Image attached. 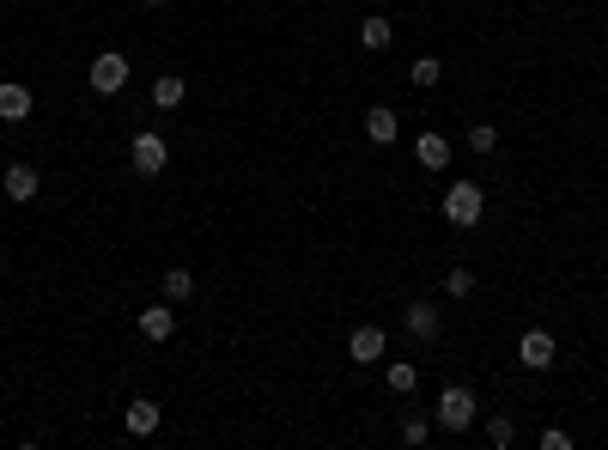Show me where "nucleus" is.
Listing matches in <instances>:
<instances>
[{
	"label": "nucleus",
	"mask_w": 608,
	"mask_h": 450,
	"mask_svg": "<svg viewBox=\"0 0 608 450\" xmlns=\"http://www.w3.org/2000/svg\"><path fill=\"white\" fill-rule=\"evenodd\" d=\"M432 420H438L444 432H469V426L481 420V402H475V390H469V384H444V390H438V408H432Z\"/></svg>",
	"instance_id": "1"
},
{
	"label": "nucleus",
	"mask_w": 608,
	"mask_h": 450,
	"mask_svg": "<svg viewBox=\"0 0 608 450\" xmlns=\"http://www.w3.org/2000/svg\"><path fill=\"white\" fill-rule=\"evenodd\" d=\"M481 213H487V195H481V183L456 177V183L444 189V219L456 225V232H475V225H481Z\"/></svg>",
	"instance_id": "2"
},
{
	"label": "nucleus",
	"mask_w": 608,
	"mask_h": 450,
	"mask_svg": "<svg viewBox=\"0 0 608 450\" xmlns=\"http://www.w3.org/2000/svg\"><path fill=\"white\" fill-rule=\"evenodd\" d=\"M128 165H134L140 177H159V171L171 165V146H165V134H159V128H140V134L128 140Z\"/></svg>",
	"instance_id": "3"
},
{
	"label": "nucleus",
	"mask_w": 608,
	"mask_h": 450,
	"mask_svg": "<svg viewBox=\"0 0 608 450\" xmlns=\"http://www.w3.org/2000/svg\"><path fill=\"white\" fill-rule=\"evenodd\" d=\"M86 86H92L98 98H116V92L128 86V55H122V49H104V55L86 67Z\"/></svg>",
	"instance_id": "4"
},
{
	"label": "nucleus",
	"mask_w": 608,
	"mask_h": 450,
	"mask_svg": "<svg viewBox=\"0 0 608 450\" xmlns=\"http://www.w3.org/2000/svg\"><path fill=\"white\" fill-rule=\"evenodd\" d=\"M554 359H560V347H554L548 329H523V341H517V365L523 371H548Z\"/></svg>",
	"instance_id": "5"
},
{
	"label": "nucleus",
	"mask_w": 608,
	"mask_h": 450,
	"mask_svg": "<svg viewBox=\"0 0 608 450\" xmlns=\"http://www.w3.org/2000/svg\"><path fill=\"white\" fill-rule=\"evenodd\" d=\"M384 353H390V335L377 329V323H359V329L347 335V359H353V365H377Z\"/></svg>",
	"instance_id": "6"
},
{
	"label": "nucleus",
	"mask_w": 608,
	"mask_h": 450,
	"mask_svg": "<svg viewBox=\"0 0 608 450\" xmlns=\"http://www.w3.org/2000/svg\"><path fill=\"white\" fill-rule=\"evenodd\" d=\"M402 329H408L414 341H438V335H444V311L432 305V298H414V305L402 311Z\"/></svg>",
	"instance_id": "7"
},
{
	"label": "nucleus",
	"mask_w": 608,
	"mask_h": 450,
	"mask_svg": "<svg viewBox=\"0 0 608 450\" xmlns=\"http://www.w3.org/2000/svg\"><path fill=\"white\" fill-rule=\"evenodd\" d=\"M365 134H371L377 146H396V140H402V116H396L390 104H371V110H365Z\"/></svg>",
	"instance_id": "8"
},
{
	"label": "nucleus",
	"mask_w": 608,
	"mask_h": 450,
	"mask_svg": "<svg viewBox=\"0 0 608 450\" xmlns=\"http://www.w3.org/2000/svg\"><path fill=\"white\" fill-rule=\"evenodd\" d=\"M414 159H420V171H444V165H450V140H444L438 128L414 134Z\"/></svg>",
	"instance_id": "9"
},
{
	"label": "nucleus",
	"mask_w": 608,
	"mask_h": 450,
	"mask_svg": "<svg viewBox=\"0 0 608 450\" xmlns=\"http://www.w3.org/2000/svg\"><path fill=\"white\" fill-rule=\"evenodd\" d=\"M0 189H7V201H37L43 177H37V165H7V177H0Z\"/></svg>",
	"instance_id": "10"
},
{
	"label": "nucleus",
	"mask_w": 608,
	"mask_h": 450,
	"mask_svg": "<svg viewBox=\"0 0 608 450\" xmlns=\"http://www.w3.org/2000/svg\"><path fill=\"white\" fill-rule=\"evenodd\" d=\"M140 335H146V341H171V335H177L171 298H165V305H146V311H140Z\"/></svg>",
	"instance_id": "11"
},
{
	"label": "nucleus",
	"mask_w": 608,
	"mask_h": 450,
	"mask_svg": "<svg viewBox=\"0 0 608 450\" xmlns=\"http://www.w3.org/2000/svg\"><path fill=\"white\" fill-rule=\"evenodd\" d=\"M31 86H19V80H0V122H25L31 116Z\"/></svg>",
	"instance_id": "12"
},
{
	"label": "nucleus",
	"mask_w": 608,
	"mask_h": 450,
	"mask_svg": "<svg viewBox=\"0 0 608 450\" xmlns=\"http://www.w3.org/2000/svg\"><path fill=\"white\" fill-rule=\"evenodd\" d=\"M189 98V80L183 73H159V80H152V110H177Z\"/></svg>",
	"instance_id": "13"
},
{
	"label": "nucleus",
	"mask_w": 608,
	"mask_h": 450,
	"mask_svg": "<svg viewBox=\"0 0 608 450\" xmlns=\"http://www.w3.org/2000/svg\"><path fill=\"white\" fill-rule=\"evenodd\" d=\"M122 426L134 432V438H152V432H159V402H128V414H122Z\"/></svg>",
	"instance_id": "14"
},
{
	"label": "nucleus",
	"mask_w": 608,
	"mask_h": 450,
	"mask_svg": "<svg viewBox=\"0 0 608 450\" xmlns=\"http://www.w3.org/2000/svg\"><path fill=\"white\" fill-rule=\"evenodd\" d=\"M384 384H390V396H402V402H408V396H414V390H420V371H414V365H408V359H396V365H390V371H384Z\"/></svg>",
	"instance_id": "15"
},
{
	"label": "nucleus",
	"mask_w": 608,
	"mask_h": 450,
	"mask_svg": "<svg viewBox=\"0 0 608 450\" xmlns=\"http://www.w3.org/2000/svg\"><path fill=\"white\" fill-rule=\"evenodd\" d=\"M390 37H396V25H390V19H377V13H371V19H359V43H365L371 55H377V49H390Z\"/></svg>",
	"instance_id": "16"
},
{
	"label": "nucleus",
	"mask_w": 608,
	"mask_h": 450,
	"mask_svg": "<svg viewBox=\"0 0 608 450\" xmlns=\"http://www.w3.org/2000/svg\"><path fill=\"white\" fill-rule=\"evenodd\" d=\"M408 80H414V86H420V92H432V86H438V80H444V61H438V55H420V61H414V67H408Z\"/></svg>",
	"instance_id": "17"
},
{
	"label": "nucleus",
	"mask_w": 608,
	"mask_h": 450,
	"mask_svg": "<svg viewBox=\"0 0 608 450\" xmlns=\"http://www.w3.org/2000/svg\"><path fill=\"white\" fill-rule=\"evenodd\" d=\"M165 298H171V305L195 298V274H189V268H165Z\"/></svg>",
	"instance_id": "18"
},
{
	"label": "nucleus",
	"mask_w": 608,
	"mask_h": 450,
	"mask_svg": "<svg viewBox=\"0 0 608 450\" xmlns=\"http://www.w3.org/2000/svg\"><path fill=\"white\" fill-rule=\"evenodd\" d=\"M469 153H481V159L499 153V128H493V122H475V128H469Z\"/></svg>",
	"instance_id": "19"
},
{
	"label": "nucleus",
	"mask_w": 608,
	"mask_h": 450,
	"mask_svg": "<svg viewBox=\"0 0 608 450\" xmlns=\"http://www.w3.org/2000/svg\"><path fill=\"white\" fill-rule=\"evenodd\" d=\"M481 432H487V444H493V450H505V444H517V426H511L505 414H493V420H487Z\"/></svg>",
	"instance_id": "20"
},
{
	"label": "nucleus",
	"mask_w": 608,
	"mask_h": 450,
	"mask_svg": "<svg viewBox=\"0 0 608 450\" xmlns=\"http://www.w3.org/2000/svg\"><path fill=\"white\" fill-rule=\"evenodd\" d=\"M475 292V268H450L444 274V298H469Z\"/></svg>",
	"instance_id": "21"
},
{
	"label": "nucleus",
	"mask_w": 608,
	"mask_h": 450,
	"mask_svg": "<svg viewBox=\"0 0 608 450\" xmlns=\"http://www.w3.org/2000/svg\"><path fill=\"white\" fill-rule=\"evenodd\" d=\"M426 438H432V420L408 414V420H402V444H426Z\"/></svg>",
	"instance_id": "22"
},
{
	"label": "nucleus",
	"mask_w": 608,
	"mask_h": 450,
	"mask_svg": "<svg viewBox=\"0 0 608 450\" xmlns=\"http://www.w3.org/2000/svg\"><path fill=\"white\" fill-rule=\"evenodd\" d=\"M542 450H572V432H560V426H548V432H542Z\"/></svg>",
	"instance_id": "23"
},
{
	"label": "nucleus",
	"mask_w": 608,
	"mask_h": 450,
	"mask_svg": "<svg viewBox=\"0 0 608 450\" xmlns=\"http://www.w3.org/2000/svg\"><path fill=\"white\" fill-rule=\"evenodd\" d=\"M140 7H165V0H140Z\"/></svg>",
	"instance_id": "24"
}]
</instances>
